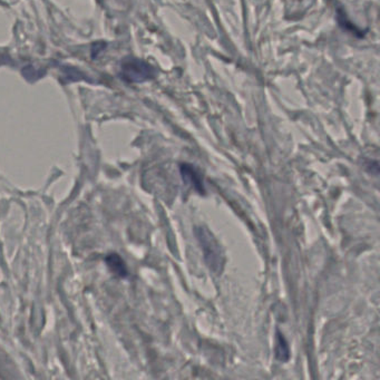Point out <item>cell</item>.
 <instances>
[{
	"label": "cell",
	"instance_id": "2",
	"mask_svg": "<svg viewBox=\"0 0 380 380\" xmlns=\"http://www.w3.org/2000/svg\"><path fill=\"white\" fill-rule=\"evenodd\" d=\"M156 76V68L142 59L127 58L122 64L121 77L127 83H144Z\"/></svg>",
	"mask_w": 380,
	"mask_h": 380
},
{
	"label": "cell",
	"instance_id": "4",
	"mask_svg": "<svg viewBox=\"0 0 380 380\" xmlns=\"http://www.w3.org/2000/svg\"><path fill=\"white\" fill-rule=\"evenodd\" d=\"M276 357L282 362H288L290 358L289 343L279 330H277Z\"/></svg>",
	"mask_w": 380,
	"mask_h": 380
},
{
	"label": "cell",
	"instance_id": "3",
	"mask_svg": "<svg viewBox=\"0 0 380 380\" xmlns=\"http://www.w3.org/2000/svg\"><path fill=\"white\" fill-rule=\"evenodd\" d=\"M179 173L182 177L183 181L186 184L190 185L193 190L198 192V194H205V186H204L203 177L201 172L196 169L192 164L183 163L179 166Z\"/></svg>",
	"mask_w": 380,
	"mask_h": 380
},
{
	"label": "cell",
	"instance_id": "1",
	"mask_svg": "<svg viewBox=\"0 0 380 380\" xmlns=\"http://www.w3.org/2000/svg\"><path fill=\"white\" fill-rule=\"evenodd\" d=\"M194 233L198 243L201 246L204 261L208 268L215 274H221L224 268V252L215 234L205 227H196Z\"/></svg>",
	"mask_w": 380,
	"mask_h": 380
}]
</instances>
